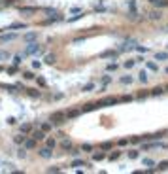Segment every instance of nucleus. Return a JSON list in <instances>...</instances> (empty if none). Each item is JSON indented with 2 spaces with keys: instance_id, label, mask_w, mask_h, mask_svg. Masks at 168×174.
Wrapping results in <instances>:
<instances>
[{
  "instance_id": "nucleus-1",
  "label": "nucleus",
  "mask_w": 168,
  "mask_h": 174,
  "mask_svg": "<svg viewBox=\"0 0 168 174\" xmlns=\"http://www.w3.org/2000/svg\"><path fill=\"white\" fill-rule=\"evenodd\" d=\"M40 51L44 53V48L38 42H28L27 49H25V55H36V53H40Z\"/></svg>"
},
{
  "instance_id": "nucleus-2",
  "label": "nucleus",
  "mask_w": 168,
  "mask_h": 174,
  "mask_svg": "<svg viewBox=\"0 0 168 174\" xmlns=\"http://www.w3.org/2000/svg\"><path fill=\"white\" fill-rule=\"evenodd\" d=\"M49 121H51L53 125H64L66 123V114H63V112H55V114H51Z\"/></svg>"
},
{
  "instance_id": "nucleus-3",
  "label": "nucleus",
  "mask_w": 168,
  "mask_h": 174,
  "mask_svg": "<svg viewBox=\"0 0 168 174\" xmlns=\"http://www.w3.org/2000/svg\"><path fill=\"white\" fill-rule=\"evenodd\" d=\"M117 102H119L117 97H106V99H102L98 102V106H113V104H117Z\"/></svg>"
},
{
  "instance_id": "nucleus-4",
  "label": "nucleus",
  "mask_w": 168,
  "mask_h": 174,
  "mask_svg": "<svg viewBox=\"0 0 168 174\" xmlns=\"http://www.w3.org/2000/svg\"><path fill=\"white\" fill-rule=\"evenodd\" d=\"M117 55H119V49H108V51H102L100 57L102 59H115Z\"/></svg>"
},
{
  "instance_id": "nucleus-5",
  "label": "nucleus",
  "mask_w": 168,
  "mask_h": 174,
  "mask_svg": "<svg viewBox=\"0 0 168 174\" xmlns=\"http://www.w3.org/2000/svg\"><path fill=\"white\" fill-rule=\"evenodd\" d=\"M40 153V157H44V159H49V157L53 155V148H49V146H44L42 150L38 151Z\"/></svg>"
},
{
  "instance_id": "nucleus-6",
  "label": "nucleus",
  "mask_w": 168,
  "mask_h": 174,
  "mask_svg": "<svg viewBox=\"0 0 168 174\" xmlns=\"http://www.w3.org/2000/svg\"><path fill=\"white\" fill-rule=\"evenodd\" d=\"M36 142H38V140H36L34 136H32V138H27V140H25V144H23L25 150H34V148H36Z\"/></svg>"
},
{
  "instance_id": "nucleus-7",
  "label": "nucleus",
  "mask_w": 168,
  "mask_h": 174,
  "mask_svg": "<svg viewBox=\"0 0 168 174\" xmlns=\"http://www.w3.org/2000/svg\"><path fill=\"white\" fill-rule=\"evenodd\" d=\"M147 17H149L151 21H159V19L162 17V13H161V10H151V12L147 13Z\"/></svg>"
},
{
  "instance_id": "nucleus-8",
  "label": "nucleus",
  "mask_w": 168,
  "mask_h": 174,
  "mask_svg": "<svg viewBox=\"0 0 168 174\" xmlns=\"http://www.w3.org/2000/svg\"><path fill=\"white\" fill-rule=\"evenodd\" d=\"M59 21H63V15H60V13H55V15H51L49 19H45L44 25H51V23H59Z\"/></svg>"
},
{
  "instance_id": "nucleus-9",
  "label": "nucleus",
  "mask_w": 168,
  "mask_h": 174,
  "mask_svg": "<svg viewBox=\"0 0 168 174\" xmlns=\"http://www.w3.org/2000/svg\"><path fill=\"white\" fill-rule=\"evenodd\" d=\"M19 12L25 13V15H32V13H36V12H38V8H34V6H27V8H19Z\"/></svg>"
},
{
  "instance_id": "nucleus-10",
  "label": "nucleus",
  "mask_w": 168,
  "mask_h": 174,
  "mask_svg": "<svg viewBox=\"0 0 168 174\" xmlns=\"http://www.w3.org/2000/svg\"><path fill=\"white\" fill-rule=\"evenodd\" d=\"M55 61H57L55 53H47V55L44 57V63H45V64H55Z\"/></svg>"
},
{
  "instance_id": "nucleus-11",
  "label": "nucleus",
  "mask_w": 168,
  "mask_h": 174,
  "mask_svg": "<svg viewBox=\"0 0 168 174\" xmlns=\"http://www.w3.org/2000/svg\"><path fill=\"white\" fill-rule=\"evenodd\" d=\"M32 136L36 138V140H45V138H47V136H45V131H44V129L34 131V132H32Z\"/></svg>"
},
{
  "instance_id": "nucleus-12",
  "label": "nucleus",
  "mask_w": 168,
  "mask_h": 174,
  "mask_svg": "<svg viewBox=\"0 0 168 174\" xmlns=\"http://www.w3.org/2000/svg\"><path fill=\"white\" fill-rule=\"evenodd\" d=\"M17 38V34L15 32H12V34H2L0 36V42H12V40H15Z\"/></svg>"
},
{
  "instance_id": "nucleus-13",
  "label": "nucleus",
  "mask_w": 168,
  "mask_h": 174,
  "mask_svg": "<svg viewBox=\"0 0 168 174\" xmlns=\"http://www.w3.org/2000/svg\"><path fill=\"white\" fill-rule=\"evenodd\" d=\"M38 40V32H27L25 34V42H36Z\"/></svg>"
},
{
  "instance_id": "nucleus-14",
  "label": "nucleus",
  "mask_w": 168,
  "mask_h": 174,
  "mask_svg": "<svg viewBox=\"0 0 168 174\" xmlns=\"http://www.w3.org/2000/svg\"><path fill=\"white\" fill-rule=\"evenodd\" d=\"M155 61H168V51H159V53H155Z\"/></svg>"
},
{
  "instance_id": "nucleus-15",
  "label": "nucleus",
  "mask_w": 168,
  "mask_h": 174,
  "mask_svg": "<svg viewBox=\"0 0 168 174\" xmlns=\"http://www.w3.org/2000/svg\"><path fill=\"white\" fill-rule=\"evenodd\" d=\"M119 81H121V83H123V85H130L132 81H134V78L127 74V76H121V80H119Z\"/></svg>"
},
{
  "instance_id": "nucleus-16",
  "label": "nucleus",
  "mask_w": 168,
  "mask_h": 174,
  "mask_svg": "<svg viewBox=\"0 0 168 174\" xmlns=\"http://www.w3.org/2000/svg\"><path fill=\"white\" fill-rule=\"evenodd\" d=\"M102 159H106V151H104V150L93 153V161H102Z\"/></svg>"
},
{
  "instance_id": "nucleus-17",
  "label": "nucleus",
  "mask_w": 168,
  "mask_h": 174,
  "mask_svg": "<svg viewBox=\"0 0 168 174\" xmlns=\"http://www.w3.org/2000/svg\"><path fill=\"white\" fill-rule=\"evenodd\" d=\"M25 140H27V136H25V132H19V135L13 138V142H15V144H25Z\"/></svg>"
},
{
  "instance_id": "nucleus-18",
  "label": "nucleus",
  "mask_w": 168,
  "mask_h": 174,
  "mask_svg": "<svg viewBox=\"0 0 168 174\" xmlns=\"http://www.w3.org/2000/svg\"><path fill=\"white\" fill-rule=\"evenodd\" d=\"M145 66H147V70H151V72H157V70H159V66H157L155 61H147Z\"/></svg>"
},
{
  "instance_id": "nucleus-19",
  "label": "nucleus",
  "mask_w": 168,
  "mask_h": 174,
  "mask_svg": "<svg viewBox=\"0 0 168 174\" xmlns=\"http://www.w3.org/2000/svg\"><path fill=\"white\" fill-rule=\"evenodd\" d=\"M136 63H138L136 59H129V61H125V63H123V66H125L127 70H130V68H134V64H136Z\"/></svg>"
},
{
  "instance_id": "nucleus-20",
  "label": "nucleus",
  "mask_w": 168,
  "mask_h": 174,
  "mask_svg": "<svg viewBox=\"0 0 168 174\" xmlns=\"http://www.w3.org/2000/svg\"><path fill=\"white\" fill-rule=\"evenodd\" d=\"M9 30H17V29H27V23H12L8 27Z\"/></svg>"
},
{
  "instance_id": "nucleus-21",
  "label": "nucleus",
  "mask_w": 168,
  "mask_h": 174,
  "mask_svg": "<svg viewBox=\"0 0 168 174\" xmlns=\"http://www.w3.org/2000/svg\"><path fill=\"white\" fill-rule=\"evenodd\" d=\"M155 170H157V172H164V170H168V161H161L159 167H157Z\"/></svg>"
},
{
  "instance_id": "nucleus-22",
  "label": "nucleus",
  "mask_w": 168,
  "mask_h": 174,
  "mask_svg": "<svg viewBox=\"0 0 168 174\" xmlns=\"http://www.w3.org/2000/svg\"><path fill=\"white\" fill-rule=\"evenodd\" d=\"M162 93H164V87H153V89H151V95L153 97H161Z\"/></svg>"
},
{
  "instance_id": "nucleus-23",
  "label": "nucleus",
  "mask_w": 168,
  "mask_h": 174,
  "mask_svg": "<svg viewBox=\"0 0 168 174\" xmlns=\"http://www.w3.org/2000/svg\"><path fill=\"white\" fill-rule=\"evenodd\" d=\"M81 91H83V93H91V91H95V83H93V81L85 83V85H83V89H81Z\"/></svg>"
},
{
  "instance_id": "nucleus-24",
  "label": "nucleus",
  "mask_w": 168,
  "mask_h": 174,
  "mask_svg": "<svg viewBox=\"0 0 168 174\" xmlns=\"http://www.w3.org/2000/svg\"><path fill=\"white\" fill-rule=\"evenodd\" d=\"M60 148H63V150H72V142H70L68 138H64V140L60 142Z\"/></svg>"
},
{
  "instance_id": "nucleus-25",
  "label": "nucleus",
  "mask_w": 168,
  "mask_h": 174,
  "mask_svg": "<svg viewBox=\"0 0 168 174\" xmlns=\"http://www.w3.org/2000/svg\"><path fill=\"white\" fill-rule=\"evenodd\" d=\"M129 142L130 144H142V142H144V136H130Z\"/></svg>"
},
{
  "instance_id": "nucleus-26",
  "label": "nucleus",
  "mask_w": 168,
  "mask_h": 174,
  "mask_svg": "<svg viewBox=\"0 0 168 174\" xmlns=\"http://www.w3.org/2000/svg\"><path fill=\"white\" fill-rule=\"evenodd\" d=\"M138 80H140V83H147V72H145V70L138 72Z\"/></svg>"
},
{
  "instance_id": "nucleus-27",
  "label": "nucleus",
  "mask_w": 168,
  "mask_h": 174,
  "mask_svg": "<svg viewBox=\"0 0 168 174\" xmlns=\"http://www.w3.org/2000/svg\"><path fill=\"white\" fill-rule=\"evenodd\" d=\"M96 108H100V106H98V104H85L81 110H83V112H93V110H96Z\"/></svg>"
},
{
  "instance_id": "nucleus-28",
  "label": "nucleus",
  "mask_w": 168,
  "mask_h": 174,
  "mask_svg": "<svg viewBox=\"0 0 168 174\" xmlns=\"http://www.w3.org/2000/svg\"><path fill=\"white\" fill-rule=\"evenodd\" d=\"M81 112H83V110H68V112H66V117H78Z\"/></svg>"
},
{
  "instance_id": "nucleus-29",
  "label": "nucleus",
  "mask_w": 168,
  "mask_h": 174,
  "mask_svg": "<svg viewBox=\"0 0 168 174\" xmlns=\"http://www.w3.org/2000/svg\"><path fill=\"white\" fill-rule=\"evenodd\" d=\"M27 95L32 97V99H38V97H40V91H38V89H27Z\"/></svg>"
},
{
  "instance_id": "nucleus-30",
  "label": "nucleus",
  "mask_w": 168,
  "mask_h": 174,
  "mask_svg": "<svg viewBox=\"0 0 168 174\" xmlns=\"http://www.w3.org/2000/svg\"><path fill=\"white\" fill-rule=\"evenodd\" d=\"M155 6L159 8V10H162V8H168V0H157V2H155Z\"/></svg>"
},
{
  "instance_id": "nucleus-31",
  "label": "nucleus",
  "mask_w": 168,
  "mask_h": 174,
  "mask_svg": "<svg viewBox=\"0 0 168 174\" xmlns=\"http://www.w3.org/2000/svg\"><path fill=\"white\" fill-rule=\"evenodd\" d=\"M42 12H44L45 15H55V13H59L55 8H42Z\"/></svg>"
},
{
  "instance_id": "nucleus-32",
  "label": "nucleus",
  "mask_w": 168,
  "mask_h": 174,
  "mask_svg": "<svg viewBox=\"0 0 168 174\" xmlns=\"http://www.w3.org/2000/svg\"><path fill=\"white\" fill-rule=\"evenodd\" d=\"M85 165H87V163H85L83 159H74L72 161V167L76 168V167H85Z\"/></svg>"
},
{
  "instance_id": "nucleus-33",
  "label": "nucleus",
  "mask_w": 168,
  "mask_h": 174,
  "mask_svg": "<svg viewBox=\"0 0 168 174\" xmlns=\"http://www.w3.org/2000/svg\"><path fill=\"white\" fill-rule=\"evenodd\" d=\"M30 131H32V125H30V123H23L21 125V132H27V135H28Z\"/></svg>"
},
{
  "instance_id": "nucleus-34",
  "label": "nucleus",
  "mask_w": 168,
  "mask_h": 174,
  "mask_svg": "<svg viewBox=\"0 0 168 174\" xmlns=\"http://www.w3.org/2000/svg\"><path fill=\"white\" fill-rule=\"evenodd\" d=\"M100 148H102L104 151H110L111 148H113V144H111V142H102V144H100Z\"/></svg>"
},
{
  "instance_id": "nucleus-35",
  "label": "nucleus",
  "mask_w": 168,
  "mask_h": 174,
  "mask_svg": "<svg viewBox=\"0 0 168 174\" xmlns=\"http://www.w3.org/2000/svg\"><path fill=\"white\" fill-rule=\"evenodd\" d=\"M45 146L55 148V146H57V140H55V138H45Z\"/></svg>"
},
{
  "instance_id": "nucleus-36",
  "label": "nucleus",
  "mask_w": 168,
  "mask_h": 174,
  "mask_svg": "<svg viewBox=\"0 0 168 174\" xmlns=\"http://www.w3.org/2000/svg\"><path fill=\"white\" fill-rule=\"evenodd\" d=\"M129 157H130V159H138V157H140V151H138V150H130V151H129Z\"/></svg>"
},
{
  "instance_id": "nucleus-37",
  "label": "nucleus",
  "mask_w": 168,
  "mask_h": 174,
  "mask_svg": "<svg viewBox=\"0 0 168 174\" xmlns=\"http://www.w3.org/2000/svg\"><path fill=\"white\" fill-rule=\"evenodd\" d=\"M144 165H145V167H149V168H153V167H155V161H153V159H149V157H145V159H144Z\"/></svg>"
},
{
  "instance_id": "nucleus-38",
  "label": "nucleus",
  "mask_w": 168,
  "mask_h": 174,
  "mask_svg": "<svg viewBox=\"0 0 168 174\" xmlns=\"http://www.w3.org/2000/svg\"><path fill=\"white\" fill-rule=\"evenodd\" d=\"M119 155H121V151H113V153H110L108 159L110 161H117V159H119Z\"/></svg>"
},
{
  "instance_id": "nucleus-39",
  "label": "nucleus",
  "mask_w": 168,
  "mask_h": 174,
  "mask_svg": "<svg viewBox=\"0 0 168 174\" xmlns=\"http://www.w3.org/2000/svg\"><path fill=\"white\" fill-rule=\"evenodd\" d=\"M23 78H25V80H34L36 76H34V72H30V70H27V72L23 74Z\"/></svg>"
},
{
  "instance_id": "nucleus-40",
  "label": "nucleus",
  "mask_w": 168,
  "mask_h": 174,
  "mask_svg": "<svg viewBox=\"0 0 168 174\" xmlns=\"http://www.w3.org/2000/svg\"><path fill=\"white\" fill-rule=\"evenodd\" d=\"M51 127H53L51 121H49V123H42V129H44L45 132H49V131H51Z\"/></svg>"
},
{
  "instance_id": "nucleus-41",
  "label": "nucleus",
  "mask_w": 168,
  "mask_h": 174,
  "mask_svg": "<svg viewBox=\"0 0 168 174\" xmlns=\"http://www.w3.org/2000/svg\"><path fill=\"white\" fill-rule=\"evenodd\" d=\"M12 55L8 53V51H0V61H6V59H9Z\"/></svg>"
},
{
  "instance_id": "nucleus-42",
  "label": "nucleus",
  "mask_w": 168,
  "mask_h": 174,
  "mask_svg": "<svg viewBox=\"0 0 168 174\" xmlns=\"http://www.w3.org/2000/svg\"><path fill=\"white\" fill-rule=\"evenodd\" d=\"M15 72H17V64H13V66H9V68H8V74L9 76H13Z\"/></svg>"
},
{
  "instance_id": "nucleus-43",
  "label": "nucleus",
  "mask_w": 168,
  "mask_h": 174,
  "mask_svg": "<svg viewBox=\"0 0 168 174\" xmlns=\"http://www.w3.org/2000/svg\"><path fill=\"white\" fill-rule=\"evenodd\" d=\"M81 150H83V151H93V144H83V146H81Z\"/></svg>"
},
{
  "instance_id": "nucleus-44",
  "label": "nucleus",
  "mask_w": 168,
  "mask_h": 174,
  "mask_svg": "<svg viewBox=\"0 0 168 174\" xmlns=\"http://www.w3.org/2000/svg\"><path fill=\"white\" fill-rule=\"evenodd\" d=\"M8 125H17V117H8Z\"/></svg>"
},
{
  "instance_id": "nucleus-45",
  "label": "nucleus",
  "mask_w": 168,
  "mask_h": 174,
  "mask_svg": "<svg viewBox=\"0 0 168 174\" xmlns=\"http://www.w3.org/2000/svg\"><path fill=\"white\" fill-rule=\"evenodd\" d=\"M113 70H117V64H115V63L108 64V72H113Z\"/></svg>"
},
{
  "instance_id": "nucleus-46",
  "label": "nucleus",
  "mask_w": 168,
  "mask_h": 174,
  "mask_svg": "<svg viewBox=\"0 0 168 174\" xmlns=\"http://www.w3.org/2000/svg\"><path fill=\"white\" fill-rule=\"evenodd\" d=\"M13 64H21V57H19V55H15V57H13Z\"/></svg>"
},
{
  "instance_id": "nucleus-47",
  "label": "nucleus",
  "mask_w": 168,
  "mask_h": 174,
  "mask_svg": "<svg viewBox=\"0 0 168 174\" xmlns=\"http://www.w3.org/2000/svg\"><path fill=\"white\" fill-rule=\"evenodd\" d=\"M136 51H140V53H145L147 48H144V45H136Z\"/></svg>"
},
{
  "instance_id": "nucleus-48",
  "label": "nucleus",
  "mask_w": 168,
  "mask_h": 174,
  "mask_svg": "<svg viewBox=\"0 0 168 174\" xmlns=\"http://www.w3.org/2000/svg\"><path fill=\"white\" fill-rule=\"evenodd\" d=\"M47 172H60V168H59V167H49Z\"/></svg>"
},
{
  "instance_id": "nucleus-49",
  "label": "nucleus",
  "mask_w": 168,
  "mask_h": 174,
  "mask_svg": "<svg viewBox=\"0 0 168 174\" xmlns=\"http://www.w3.org/2000/svg\"><path fill=\"white\" fill-rule=\"evenodd\" d=\"M110 81H111V78H110V76H104V78H102V83H104V85H108Z\"/></svg>"
},
{
  "instance_id": "nucleus-50",
  "label": "nucleus",
  "mask_w": 168,
  "mask_h": 174,
  "mask_svg": "<svg viewBox=\"0 0 168 174\" xmlns=\"http://www.w3.org/2000/svg\"><path fill=\"white\" fill-rule=\"evenodd\" d=\"M121 100H123V102H130L132 97H130V95H125V97H121Z\"/></svg>"
},
{
  "instance_id": "nucleus-51",
  "label": "nucleus",
  "mask_w": 168,
  "mask_h": 174,
  "mask_svg": "<svg viewBox=\"0 0 168 174\" xmlns=\"http://www.w3.org/2000/svg\"><path fill=\"white\" fill-rule=\"evenodd\" d=\"M40 66H42L40 61H32V68H40Z\"/></svg>"
},
{
  "instance_id": "nucleus-52",
  "label": "nucleus",
  "mask_w": 168,
  "mask_h": 174,
  "mask_svg": "<svg viewBox=\"0 0 168 174\" xmlns=\"http://www.w3.org/2000/svg\"><path fill=\"white\" fill-rule=\"evenodd\" d=\"M129 144V138H123V140H119V146H127Z\"/></svg>"
},
{
  "instance_id": "nucleus-53",
  "label": "nucleus",
  "mask_w": 168,
  "mask_h": 174,
  "mask_svg": "<svg viewBox=\"0 0 168 174\" xmlns=\"http://www.w3.org/2000/svg\"><path fill=\"white\" fill-rule=\"evenodd\" d=\"M19 157H21V159H25V157H27V153H25V150H19V153H17Z\"/></svg>"
},
{
  "instance_id": "nucleus-54",
  "label": "nucleus",
  "mask_w": 168,
  "mask_h": 174,
  "mask_svg": "<svg viewBox=\"0 0 168 174\" xmlns=\"http://www.w3.org/2000/svg\"><path fill=\"white\" fill-rule=\"evenodd\" d=\"M70 13H81V8H72V10H70Z\"/></svg>"
},
{
  "instance_id": "nucleus-55",
  "label": "nucleus",
  "mask_w": 168,
  "mask_h": 174,
  "mask_svg": "<svg viewBox=\"0 0 168 174\" xmlns=\"http://www.w3.org/2000/svg\"><path fill=\"white\" fill-rule=\"evenodd\" d=\"M70 153H72V155H74V157H78V155H79V153H81V151H79V150H70Z\"/></svg>"
},
{
  "instance_id": "nucleus-56",
  "label": "nucleus",
  "mask_w": 168,
  "mask_h": 174,
  "mask_svg": "<svg viewBox=\"0 0 168 174\" xmlns=\"http://www.w3.org/2000/svg\"><path fill=\"white\" fill-rule=\"evenodd\" d=\"M38 83L42 85V87H45V80H44V78H38Z\"/></svg>"
},
{
  "instance_id": "nucleus-57",
  "label": "nucleus",
  "mask_w": 168,
  "mask_h": 174,
  "mask_svg": "<svg viewBox=\"0 0 168 174\" xmlns=\"http://www.w3.org/2000/svg\"><path fill=\"white\" fill-rule=\"evenodd\" d=\"M164 91H166V93H168V83H166V85H164Z\"/></svg>"
},
{
  "instance_id": "nucleus-58",
  "label": "nucleus",
  "mask_w": 168,
  "mask_h": 174,
  "mask_svg": "<svg viewBox=\"0 0 168 174\" xmlns=\"http://www.w3.org/2000/svg\"><path fill=\"white\" fill-rule=\"evenodd\" d=\"M149 2H151V4H155V2H157V0H149Z\"/></svg>"
},
{
  "instance_id": "nucleus-59",
  "label": "nucleus",
  "mask_w": 168,
  "mask_h": 174,
  "mask_svg": "<svg viewBox=\"0 0 168 174\" xmlns=\"http://www.w3.org/2000/svg\"><path fill=\"white\" fill-rule=\"evenodd\" d=\"M164 72H166V74H168V66H166V68H164Z\"/></svg>"
},
{
  "instance_id": "nucleus-60",
  "label": "nucleus",
  "mask_w": 168,
  "mask_h": 174,
  "mask_svg": "<svg viewBox=\"0 0 168 174\" xmlns=\"http://www.w3.org/2000/svg\"><path fill=\"white\" fill-rule=\"evenodd\" d=\"M2 70H4V66H0V72H2Z\"/></svg>"
}]
</instances>
